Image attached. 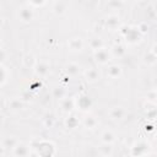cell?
<instances>
[{"label": "cell", "mask_w": 157, "mask_h": 157, "mask_svg": "<svg viewBox=\"0 0 157 157\" xmlns=\"http://www.w3.org/2000/svg\"><path fill=\"white\" fill-rule=\"evenodd\" d=\"M16 15H17L18 21H21L23 23H29L34 18V10L31 9L29 6H27L26 4H23L22 6H20L17 9Z\"/></svg>", "instance_id": "6da1fadb"}, {"label": "cell", "mask_w": 157, "mask_h": 157, "mask_svg": "<svg viewBox=\"0 0 157 157\" xmlns=\"http://www.w3.org/2000/svg\"><path fill=\"white\" fill-rule=\"evenodd\" d=\"M93 60L98 65H107L112 60V54L108 48H102L93 53Z\"/></svg>", "instance_id": "7a4b0ae2"}, {"label": "cell", "mask_w": 157, "mask_h": 157, "mask_svg": "<svg viewBox=\"0 0 157 157\" xmlns=\"http://www.w3.org/2000/svg\"><path fill=\"white\" fill-rule=\"evenodd\" d=\"M33 71H34L36 76H38L39 78H45L50 72V65L45 60H38Z\"/></svg>", "instance_id": "3957f363"}, {"label": "cell", "mask_w": 157, "mask_h": 157, "mask_svg": "<svg viewBox=\"0 0 157 157\" xmlns=\"http://www.w3.org/2000/svg\"><path fill=\"white\" fill-rule=\"evenodd\" d=\"M36 150H37V153L40 156V157H44V152H48L49 156L52 157L55 152V148H54V145L49 141H38L37 145H36Z\"/></svg>", "instance_id": "277c9868"}, {"label": "cell", "mask_w": 157, "mask_h": 157, "mask_svg": "<svg viewBox=\"0 0 157 157\" xmlns=\"http://www.w3.org/2000/svg\"><path fill=\"white\" fill-rule=\"evenodd\" d=\"M82 75H83L85 80H86V82H88V83H96V82H98L99 78H101L99 70H98L97 67H94V66L87 67V69L82 72Z\"/></svg>", "instance_id": "5b68a950"}, {"label": "cell", "mask_w": 157, "mask_h": 157, "mask_svg": "<svg viewBox=\"0 0 157 157\" xmlns=\"http://www.w3.org/2000/svg\"><path fill=\"white\" fill-rule=\"evenodd\" d=\"M125 115H126V110L121 105H114L108 110V117L113 121H119V120L124 119Z\"/></svg>", "instance_id": "8992f818"}, {"label": "cell", "mask_w": 157, "mask_h": 157, "mask_svg": "<svg viewBox=\"0 0 157 157\" xmlns=\"http://www.w3.org/2000/svg\"><path fill=\"white\" fill-rule=\"evenodd\" d=\"M67 10H69V4H67L66 1L59 0V1L52 2V12H53L55 16L61 17V16H64V15L67 12Z\"/></svg>", "instance_id": "52a82bcc"}, {"label": "cell", "mask_w": 157, "mask_h": 157, "mask_svg": "<svg viewBox=\"0 0 157 157\" xmlns=\"http://www.w3.org/2000/svg\"><path fill=\"white\" fill-rule=\"evenodd\" d=\"M104 26L110 29V31H115V29H120L121 28V21L120 17L118 15H108L104 20Z\"/></svg>", "instance_id": "ba28073f"}, {"label": "cell", "mask_w": 157, "mask_h": 157, "mask_svg": "<svg viewBox=\"0 0 157 157\" xmlns=\"http://www.w3.org/2000/svg\"><path fill=\"white\" fill-rule=\"evenodd\" d=\"M64 72L67 77H76L81 74V66L75 61H69L64 67Z\"/></svg>", "instance_id": "9c48e42d"}, {"label": "cell", "mask_w": 157, "mask_h": 157, "mask_svg": "<svg viewBox=\"0 0 157 157\" xmlns=\"http://www.w3.org/2000/svg\"><path fill=\"white\" fill-rule=\"evenodd\" d=\"M11 152L13 157H28L31 153V146L25 142H20Z\"/></svg>", "instance_id": "30bf717a"}, {"label": "cell", "mask_w": 157, "mask_h": 157, "mask_svg": "<svg viewBox=\"0 0 157 157\" xmlns=\"http://www.w3.org/2000/svg\"><path fill=\"white\" fill-rule=\"evenodd\" d=\"M20 142H21V141H20L16 136H12V135H10V136H5V137L2 139V141H1V147H2L4 151H5V150H7V151H12Z\"/></svg>", "instance_id": "8fae6325"}, {"label": "cell", "mask_w": 157, "mask_h": 157, "mask_svg": "<svg viewBox=\"0 0 157 157\" xmlns=\"http://www.w3.org/2000/svg\"><path fill=\"white\" fill-rule=\"evenodd\" d=\"M67 49L70 52H81L83 49V40L81 37H72L67 40Z\"/></svg>", "instance_id": "7c38bea8"}, {"label": "cell", "mask_w": 157, "mask_h": 157, "mask_svg": "<svg viewBox=\"0 0 157 157\" xmlns=\"http://www.w3.org/2000/svg\"><path fill=\"white\" fill-rule=\"evenodd\" d=\"M121 75H123V69H121V66L119 64H110V65H108V67H107V76L109 78L117 80Z\"/></svg>", "instance_id": "4fadbf2b"}, {"label": "cell", "mask_w": 157, "mask_h": 157, "mask_svg": "<svg viewBox=\"0 0 157 157\" xmlns=\"http://www.w3.org/2000/svg\"><path fill=\"white\" fill-rule=\"evenodd\" d=\"M99 140H101V144H107V145H113L115 141H117V136L115 134L109 130V129H105L101 132L99 135Z\"/></svg>", "instance_id": "5bb4252c"}, {"label": "cell", "mask_w": 157, "mask_h": 157, "mask_svg": "<svg viewBox=\"0 0 157 157\" xmlns=\"http://www.w3.org/2000/svg\"><path fill=\"white\" fill-rule=\"evenodd\" d=\"M148 151V145L145 142H137L132 148H131V155L137 156V157H145Z\"/></svg>", "instance_id": "9a60e30c"}, {"label": "cell", "mask_w": 157, "mask_h": 157, "mask_svg": "<svg viewBox=\"0 0 157 157\" xmlns=\"http://www.w3.org/2000/svg\"><path fill=\"white\" fill-rule=\"evenodd\" d=\"M109 50H110L112 58H117V59H121L126 54V48L123 44H114Z\"/></svg>", "instance_id": "2e32d148"}, {"label": "cell", "mask_w": 157, "mask_h": 157, "mask_svg": "<svg viewBox=\"0 0 157 157\" xmlns=\"http://www.w3.org/2000/svg\"><path fill=\"white\" fill-rule=\"evenodd\" d=\"M75 104L80 108V109H88L91 105H92V101L88 96H85V94H81L77 97V99H75Z\"/></svg>", "instance_id": "e0dca14e"}, {"label": "cell", "mask_w": 157, "mask_h": 157, "mask_svg": "<svg viewBox=\"0 0 157 157\" xmlns=\"http://www.w3.org/2000/svg\"><path fill=\"white\" fill-rule=\"evenodd\" d=\"M75 99H72V98H70V97H66L65 99H63V101H60V108H61V110L64 112V113H71L72 110H74V108H75Z\"/></svg>", "instance_id": "ac0fdd59"}, {"label": "cell", "mask_w": 157, "mask_h": 157, "mask_svg": "<svg viewBox=\"0 0 157 157\" xmlns=\"http://www.w3.org/2000/svg\"><path fill=\"white\" fill-rule=\"evenodd\" d=\"M88 47H90V49L94 53V52H97V50L104 48V42H103V39H102L101 37H92V38L88 40Z\"/></svg>", "instance_id": "d6986e66"}, {"label": "cell", "mask_w": 157, "mask_h": 157, "mask_svg": "<svg viewBox=\"0 0 157 157\" xmlns=\"http://www.w3.org/2000/svg\"><path fill=\"white\" fill-rule=\"evenodd\" d=\"M82 124H83V126H85L86 129L92 130V129H96V128L98 126L99 121H98V119H97L94 115H86V117L83 118V120H82Z\"/></svg>", "instance_id": "ffe728a7"}, {"label": "cell", "mask_w": 157, "mask_h": 157, "mask_svg": "<svg viewBox=\"0 0 157 157\" xmlns=\"http://www.w3.org/2000/svg\"><path fill=\"white\" fill-rule=\"evenodd\" d=\"M23 104H25V102H23V99L21 97H13V98H11L9 101V109L16 112V110L22 109Z\"/></svg>", "instance_id": "44dd1931"}, {"label": "cell", "mask_w": 157, "mask_h": 157, "mask_svg": "<svg viewBox=\"0 0 157 157\" xmlns=\"http://www.w3.org/2000/svg\"><path fill=\"white\" fill-rule=\"evenodd\" d=\"M0 70H1L0 86L4 87V86H6V83L9 82V78H10V70L7 69V66H6L5 64H1V65H0Z\"/></svg>", "instance_id": "7402d4cb"}, {"label": "cell", "mask_w": 157, "mask_h": 157, "mask_svg": "<svg viewBox=\"0 0 157 157\" xmlns=\"http://www.w3.org/2000/svg\"><path fill=\"white\" fill-rule=\"evenodd\" d=\"M37 61H38V60H37V59L34 58V55H32V54H26V55L23 56V59H22L23 66H25V67H28V69H34Z\"/></svg>", "instance_id": "603a6c76"}, {"label": "cell", "mask_w": 157, "mask_h": 157, "mask_svg": "<svg viewBox=\"0 0 157 157\" xmlns=\"http://www.w3.org/2000/svg\"><path fill=\"white\" fill-rule=\"evenodd\" d=\"M52 96H53V98H55V99H58V101H63V99H65V98L67 97L65 88H64V87H60V86H56V87L53 88Z\"/></svg>", "instance_id": "cb8c5ba5"}, {"label": "cell", "mask_w": 157, "mask_h": 157, "mask_svg": "<svg viewBox=\"0 0 157 157\" xmlns=\"http://www.w3.org/2000/svg\"><path fill=\"white\" fill-rule=\"evenodd\" d=\"M142 60H144V63H145L147 66H155V65L157 64V56H156L151 50H148L147 53L144 54Z\"/></svg>", "instance_id": "d4e9b609"}, {"label": "cell", "mask_w": 157, "mask_h": 157, "mask_svg": "<svg viewBox=\"0 0 157 157\" xmlns=\"http://www.w3.org/2000/svg\"><path fill=\"white\" fill-rule=\"evenodd\" d=\"M42 123H43V125H44L45 129H52V128L55 125V118H54L53 114L48 113V114H45V115L43 117Z\"/></svg>", "instance_id": "484cf974"}, {"label": "cell", "mask_w": 157, "mask_h": 157, "mask_svg": "<svg viewBox=\"0 0 157 157\" xmlns=\"http://www.w3.org/2000/svg\"><path fill=\"white\" fill-rule=\"evenodd\" d=\"M98 151H99V153H101L103 157H109V156H112V153H113V145L101 144L99 147H98Z\"/></svg>", "instance_id": "4316f807"}, {"label": "cell", "mask_w": 157, "mask_h": 157, "mask_svg": "<svg viewBox=\"0 0 157 157\" xmlns=\"http://www.w3.org/2000/svg\"><path fill=\"white\" fill-rule=\"evenodd\" d=\"M25 4L27 6H29L31 9H33V10L40 9V7H44L45 5H48V2L44 1V0H29V1H26Z\"/></svg>", "instance_id": "83f0119b"}, {"label": "cell", "mask_w": 157, "mask_h": 157, "mask_svg": "<svg viewBox=\"0 0 157 157\" xmlns=\"http://www.w3.org/2000/svg\"><path fill=\"white\" fill-rule=\"evenodd\" d=\"M148 28H150V25H148L147 21H141V22H139V25L136 26V29H137V32H139L140 34L147 33Z\"/></svg>", "instance_id": "f1b7e54d"}, {"label": "cell", "mask_w": 157, "mask_h": 157, "mask_svg": "<svg viewBox=\"0 0 157 157\" xmlns=\"http://www.w3.org/2000/svg\"><path fill=\"white\" fill-rule=\"evenodd\" d=\"M77 124H78V120L76 119V117H74V115L69 114V118L66 119V126L72 129V128H75Z\"/></svg>", "instance_id": "f546056e"}, {"label": "cell", "mask_w": 157, "mask_h": 157, "mask_svg": "<svg viewBox=\"0 0 157 157\" xmlns=\"http://www.w3.org/2000/svg\"><path fill=\"white\" fill-rule=\"evenodd\" d=\"M124 5V2L123 1H108L107 2V6L108 7H110V9H113V10H117V9H120L121 6Z\"/></svg>", "instance_id": "4dcf8cb0"}, {"label": "cell", "mask_w": 157, "mask_h": 157, "mask_svg": "<svg viewBox=\"0 0 157 157\" xmlns=\"http://www.w3.org/2000/svg\"><path fill=\"white\" fill-rule=\"evenodd\" d=\"M146 98H147L148 101H155V99L157 98V90H156V88H152V90L147 91Z\"/></svg>", "instance_id": "1f68e13d"}, {"label": "cell", "mask_w": 157, "mask_h": 157, "mask_svg": "<svg viewBox=\"0 0 157 157\" xmlns=\"http://www.w3.org/2000/svg\"><path fill=\"white\" fill-rule=\"evenodd\" d=\"M151 52H152V53H153V54L157 56V42H156V43L152 45V48H151Z\"/></svg>", "instance_id": "d6a6232c"}, {"label": "cell", "mask_w": 157, "mask_h": 157, "mask_svg": "<svg viewBox=\"0 0 157 157\" xmlns=\"http://www.w3.org/2000/svg\"><path fill=\"white\" fill-rule=\"evenodd\" d=\"M145 157H157V153L156 152H151V153H147Z\"/></svg>", "instance_id": "836d02e7"}, {"label": "cell", "mask_w": 157, "mask_h": 157, "mask_svg": "<svg viewBox=\"0 0 157 157\" xmlns=\"http://www.w3.org/2000/svg\"><path fill=\"white\" fill-rule=\"evenodd\" d=\"M153 85H155V87H156V90H157V76H156L155 80H153Z\"/></svg>", "instance_id": "e575fe53"}, {"label": "cell", "mask_w": 157, "mask_h": 157, "mask_svg": "<svg viewBox=\"0 0 157 157\" xmlns=\"http://www.w3.org/2000/svg\"><path fill=\"white\" fill-rule=\"evenodd\" d=\"M153 139H155V140H156V141H157V130H156V131H155V135H153Z\"/></svg>", "instance_id": "d590c367"}, {"label": "cell", "mask_w": 157, "mask_h": 157, "mask_svg": "<svg viewBox=\"0 0 157 157\" xmlns=\"http://www.w3.org/2000/svg\"><path fill=\"white\" fill-rule=\"evenodd\" d=\"M120 157H126V156H120Z\"/></svg>", "instance_id": "8d00e7d4"}]
</instances>
